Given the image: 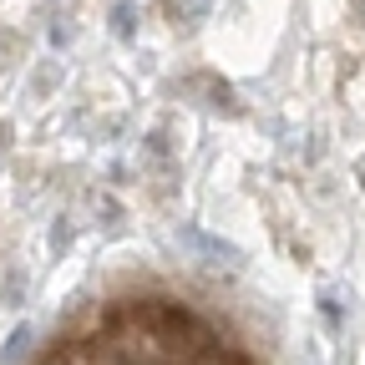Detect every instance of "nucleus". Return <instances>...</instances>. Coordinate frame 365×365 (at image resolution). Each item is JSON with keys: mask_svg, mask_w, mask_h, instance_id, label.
Returning <instances> with one entry per match:
<instances>
[{"mask_svg": "<svg viewBox=\"0 0 365 365\" xmlns=\"http://www.w3.org/2000/svg\"><path fill=\"white\" fill-rule=\"evenodd\" d=\"M314 304H319V319H325V330L340 335V330H345V304H340V294H335L330 284H319V299H314Z\"/></svg>", "mask_w": 365, "mask_h": 365, "instance_id": "nucleus-1", "label": "nucleus"}, {"mask_svg": "<svg viewBox=\"0 0 365 365\" xmlns=\"http://www.w3.org/2000/svg\"><path fill=\"white\" fill-rule=\"evenodd\" d=\"M26 350H31V325H16L11 340H6V350H0V360H16V355H26Z\"/></svg>", "mask_w": 365, "mask_h": 365, "instance_id": "nucleus-2", "label": "nucleus"}, {"mask_svg": "<svg viewBox=\"0 0 365 365\" xmlns=\"http://www.w3.org/2000/svg\"><path fill=\"white\" fill-rule=\"evenodd\" d=\"M112 31H117V41H132V6L112 11Z\"/></svg>", "mask_w": 365, "mask_h": 365, "instance_id": "nucleus-3", "label": "nucleus"}, {"mask_svg": "<svg viewBox=\"0 0 365 365\" xmlns=\"http://www.w3.org/2000/svg\"><path fill=\"white\" fill-rule=\"evenodd\" d=\"M6 137H11V127H6V122H0V153H6Z\"/></svg>", "mask_w": 365, "mask_h": 365, "instance_id": "nucleus-4", "label": "nucleus"}]
</instances>
